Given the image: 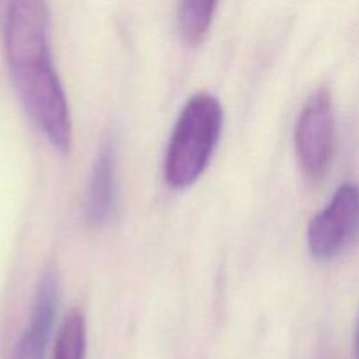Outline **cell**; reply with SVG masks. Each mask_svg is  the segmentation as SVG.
<instances>
[{
  "label": "cell",
  "mask_w": 359,
  "mask_h": 359,
  "mask_svg": "<svg viewBox=\"0 0 359 359\" xmlns=\"http://www.w3.org/2000/svg\"><path fill=\"white\" fill-rule=\"evenodd\" d=\"M354 358L359 359V323L356 330V342H354Z\"/></svg>",
  "instance_id": "9"
},
{
  "label": "cell",
  "mask_w": 359,
  "mask_h": 359,
  "mask_svg": "<svg viewBox=\"0 0 359 359\" xmlns=\"http://www.w3.org/2000/svg\"><path fill=\"white\" fill-rule=\"evenodd\" d=\"M116 196V147L112 140H105L95 158L84 200V217L91 228L100 230L114 219Z\"/></svg>",
  "instance_id": "6"
},
{
  "label": "cell",
  "mask_w": 359,
  "mask_h": 359,
  "mask_svg": "<svg viewBox=\"0 0 359 359\" xmlns=\"http://www.w3.org/2000/svg\"><path fill=\"white\" fill-rule=\"evenodd\" d=\"M217 0H181L179 32L186 44L198 46L205 41L216 13Z\"/></svg>",
  "instance_id": "7"
},
{
  "label": "cell",
  "mask_w": 359,
  "mask_h": 359,
  "mask_svg": "<svg viewBox=\"0 0 359 359\" xmlns=\"http://www.w3.org/2000/svg\"><path fill=\"white\" fill-rule=\"evenodd\" d=\"M86 353V321L84 314L72 309L65 316L55 344L53 359H84Z\"/></svg>",
  "instance_id": "8"
},
{
  "label": "cell",
  "mask_w": 359,
  "mask_h": 359,
  "mask_svg": "<svg viewBox=\"0 0 359 359\" xmlns=\"http://www.w3.org/2000/svg\"><path fill=\"white\" fill-rule=\"evenodd\" d=\"M4 49L25 111L58 153H70L72 119L53 63L46 0H11L4 25Z\"/></svg>",
  "instance_id": "1"
},
{
  "label": "cell",
  "mask_w": 359,
  "mask_h": 359,
  "mask_svg": "<svg viewBox=\"0 0 359 359\" xmlns=\"http://www.w3.org/2000/svg\"><path fill=\"white\" fill-rule=\"evenodd\" d=\"M56 307H58V276L55 270L48 269L39 279L28 323L14 346L11 359H46Z\"/></svg>",
  "instance_id": "5"
},
{
  "label": "cell",
  "mask_w": 359,
  "mask_h": 359,
  "mask_svg": "<svg viewBox=\"0 0 359 359\" xmlns=\"http://www.w3.org/2000/svg\"><path fill=\"white\" fill-rule=\"evenodd\" d=\"M359 231V189L342 184L328 205L312 217L307 230V245L312 258L328 262L337 258Z\"/></svg>",
  "instance_id": "4"
},
{
  "label": "cell",
  "mask_w": 359,
  "mask_h": 359,
  "mask_svg": "<svg viewBox=\"0 0 359 359\" xmlns=\"http://www.w3.org/2000/svg\"><path fill=\"white\" fill-rule=\"evenodd\" d=\"M294 147L304 174L314 181L325 177L335 147V114L326 88H319L302 109L294 128Z\"/></svg>",
  "instance_id": "3"
},
{
  "label": "cell",
  "mask_w": 359,
  "mask_h": 359,
  "mask_svg": "<svg viewBox=\"0 0 359 359\" xmlns=\"http://www.w3.org/2000/svg\"><path fill=\"white\" fill-rule=\"evenodd\" d=\"M223 130V107L210 93H196L179 114L165 156V181L174 189L195 184L205 172Z\"/></svg>",
  "instance_id": "2"
}]
</instances>
